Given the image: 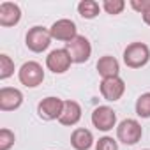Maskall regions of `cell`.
<instances>
[{"label": "cell", "mask_w": 150, "mask_h": 150, "mask_svg": "<svg viewBox=\"0 0 150 150\" xmlns=\"http://www.w3.org/2000/svg\"><path fill=\"white\" fill-rule=\"evenodd\" d=\"M92 124L99 131H110L117 124V113L110 106H97L92 111Z\"/></svg>", "instance_id": "52a82bcc"}, {"label": "cell", "mask_w": 150, "mask_h": 150, "mask_svg": "<svg viewBox=\"0 0 150 150\" xmlns=\"http://www.w3.org/2000/svg\"><path fill=\"white\" fill-rule=\"evenodd\" d=\"M62 110H64V101L58 97H46L37 106V113L42 120H58Z\"/></svg>", "instance_id": "ba28073f"}, {"label": "cell", "mask_w": 150, "mask_h": 150, "mask_svg": "<svg viewBox=\"0 0 150 150\" xmlns=\"http://www.w3.org/2000/svg\"><path fill=\"white\" fill-rule=\"evenodd\" d=\"M141 134H143V129H141L139 122L134 118H125L117 127V136L125 145H136L141 139Z\"/></svg>", "instance_id": "5b68a950"}, {"label": "cell", "mask_w": 150, "mask_h": 150, "mask_svg": "<svg viewBox=\"0 0 150 150\" xmlns=\"http://www.w3.org/2000/svg\"><path fill=\"white\" fill-rule=\"evenodd\" d=\"M125 92V83L120 76L115 78H104L101 81V94L106 101H118Z\"/></svg>", "instance_id": "30bf717a"}, {"label": "cell", "mask_w": 150, "mask_h": 150, "mask_svg": "<svg viewBox=\"0 0 150 150\" xmlns=\"http://www.w3.org/2000/svg\"><path fill=\"white\" fill-rule=\"evenodd\" d=\"M23 103V94L18 88L2 87L0 88V110L2 111H13L18 110Z\"/></svg>", "instance_id": "8fae6325"}, {"label": "cell", "mask_w": 150, "mask_h": 150, "mask_svg": "<svg viewBox=\"0 0 150 150\" xmlns=\"http://www.w3.org/2000/svg\"><path fill=\"white\" fill-rule=\"evenodd\" d=\"M65 50H67V53H69V57L74 64H83L92 55L90 41L85 35H76L72 41L65 42Z\"/></svg>", "instance_id": "7a4b0ae2"}, {"label": "cell", "mask_w": 150, "mask_h": 150, "mask_svg": "<svg viewBox=\"0 0 150 150\" xmlns=\"http://www.w3.org/2000/svg\"><path fill=\"white\" fill-rule=\"evenodd\" d=\"M131 7L134 9V11H138V13H145L146 9H150V0H141V2H139V0H131Z\"/></svg>", "instance_id": "7402d4cb"}, {"label": "cell", "mask_w": 150, "mask_h": 150, "mask_svg": "<svg viewBox=\"0 0 150 150\" xmlns=\"http://www.w3.org/2000/svg\"><path fill=\"white\" fill-rule=\"evenodd\" d=\"M97 71H99V74L103 76V80L104 78H115V76H118V72H120V64H118V60L115 57L106 55V57H101L99 58Z\"/></svg>", "instance_id": "9a60e30c"}, {"label": "cell", "mask_w": 150, "mask_h": 150, "mask_svg": "<svg viewBox=\"0 0 150 150\" xmlns=\"http://www.w3.org/2000/svg\"><path fill=\"white\" fill-rule=\"evenodd\" d=\"M146 150H148V148H146Z\"/></svg>", "instance_id": "cb8c5ba5"}, {"label": "cell", "mask_w": 150, "mask_h": 150, "mask_svg": "<svg viewBox=\"0 0 150 150\" xmlns=\"http://www.w3.org/2000/svg\"><path fill=\"white\" fill-rule=\"evenodd\" d=\"M50 34H51V39L69 42V41H72L74 37L78 35V34H76V23H74L72 20H67V18L58 20V21H55V23L51 25Z\"/></svg>", "instance_id": "9c48e42d"}, {"label": "cell", "mask_w": 150, "mask_h": 150, "mask_svg": "<svg viewBox=\"0 0 150 150\" xmlns=\"http://www.w3.org/2000/svg\"><path fill=\"white\" fill-rule=\"evenodd\" d=\"M101 11V6L96 2V0H81L78 4V13L80 16H83L85 20H92L99 14Z\"/></svg>", "instance_id": "2e32d148"}, {"label": "cell", "mask_w": 150, "mask_h": 150, "mask_svg": "<svg viewBox=\"0 0 150 150\" xmlns=\"http://www.w3.org/2000/svg\"><path fill=\"white\" fill-rule=\"evenodd\" d=\"M71 64H72V60H71V57H69V53H67L65 48L53 50V51L46 57V67H48L51 72H55V74L65 72V71L71 67Z\"/></svg>", "instance_id": "8992f818"}, {"label": "cell", "mask_w": 150, "mask_h": 150, "mask_svg": "<svg viewBox=\"0 0 150 150\" xmlns=\"http://www.w3.org/2000/svg\"><path fill=\"white\" fill-rule=\"evenodd\" d=\"M136 115L141 118H150V92L141 94L136 101Z\"/></svg>", "instance_id": "e0dca14e"}, {"label": "cell", "mask_w": 150, "mask_h": 150, "mask_svg": "<svg viewBox=\"0 0 150 150\" xmlns=\"http://www.w3.org/2000/svg\"><path fill=\"white\" fill-rule=\"evenodd\" d=\"M21 20V9L14 2H2L0 4V25L2 27H14Z\"/></svg>", "instance_id": "7c38bea8"}, {"label": "cell", "mask_w": 150, "mask_h": 150, "mask_svg": "<svg viewBox=\"0 0 150 150\" xmlns=\"http://www.w3.org/2000/svg\"><path fill=\"white\" fill-rule=\"evenodd\" d=\"M14 74V62L9 55L2 53L0 55V80H7Z\"/></svg>", "instance_id": "ac0fdd59"}, {"label": "cell", "mask_w": 150, "mask_h": 150, "mask_svg": "<svg viewBox=\"0 0 150 150\" xmlns=\"http://www.w3.org/2000/svg\"><path fill=\"white\" fill-rule=\"evenodd\" d=\"M94 143V136L88 129H83V127H78L74 129L72 134H71V145L74 150H88Z\"/></svg>", "instance_id": "5bb4252c"}, {"label": "cell", "mask_w": 150, "mask_h": 150, "mask_svg": "<svg viewBox=\"0 0 150 150\" xmlns=\"http://www.w3.org/2000/svg\"><path fill=\"white\" fill-rule=\"evenodd\" d=\"M96 150H118V145H117V141H115L113 138L104 136V138H101V139L97 141Z\"/></svg>", "instance_id": "44dd1931"}, {"label": "cell", "mask_w": 150, "mask_h": 150, "mask_svg": "<svg viewBox=\"0 0 150 150\" xmlns=\"http://www.w3.org/2000/svg\"><path fill=\"white\" fill-rule=\"evenodd\" d=\"M81 118V106L76 101H64V110L58 118L62 125H76Z\"/></svg>", "instance_id": "4fadbf2b"}, {"label": "cell", "mask_w": 150, "mask_h": 150, "mask_svg": "<svg viewBox=\"0 0 150 150\" xmlns=\"http://www.w3.org/2000/svg\"><path fill=\"white\" fill-rule=\"evenodd\" d=\"M103 9L108 14H120L125 9V2H124V0H104V2H103Z\"/></svg>", "instance_id": "d6986e66"}, {"label": "cell", "mask_w": 150, "mask_h": 150, "mask_svg": "<svg viewBox=\"0 0 150 150\" xmlns=\"http://www.w3.org/2000/svg\"><path fill=\"white\" fill-rule=\"evenodd\" d=\"M143 21H145L146 25H150V9H146V11L143 13Z\"/></svg>", "instance_id": "603a6c76"}, {"label": "cell", "mask_w": 150, "mask_h": 150, "mask_svg": "<svg viewBox=\"0 0 150 150\" xmlns=\"http://www.w3.org/2000/svg\"><path fill=\"white\" fill-rule=\"evenodd\" d=\"M18 78L21 81V85L28 87V88H35L44 81V71L42 65L39 62H25L18 72Z\"/></svg>", "instance_id": "3957f363"}, {"label": "cell", "mask_w": 150, "mask_h": 150, "mask_svg": "<svg viewBox=\"0 0 150 150\" xmlns=\"http://www.w3.org/2000/svg\"><path fill=\"white\" fill-rule=\"evenodd\" d=\"M14 145V132L11 129H0V150H9Z\"/></svg>", "instance_id": "ffe728a7"}, {"label": "cell", "mask_w": 150, "mask_h": 150, "mask_svg": "<svg viewBox=\"0 0 150 150\" xmlns=\"http://www.w3.org/2000/svg\"><path fill=\"white\" fill-rule=\"evenodd\" d=\"M150 60V50L145 42H132L124 51V62L131 69H139Z\"/></svg>", "instance_id": "6da1fadb"}, {"label": "cell", "mask_w": 150, "mask_h": 150, "mask_svg": "<svg viewBox=\"0 0 150 150\" xmlns=\"http://www.w3.org/2000/svg\"><path fill=\"white\" fill-rule=\"evenodd\" d=\"M27 48L34 53H42L44 50H48V46L51 44V34L50 30H46L44 27H32L27 32Z\"/></svg>", "instance_id": "277c9868"}]
</instances>
